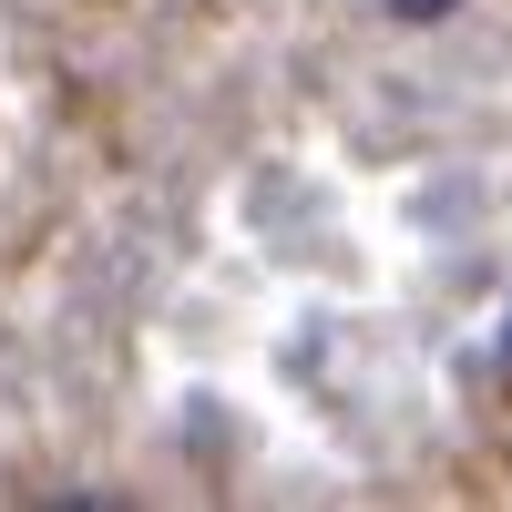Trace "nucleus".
Here are the masks:
<instances>
[{"label": "nucleus", "mask_w": 512, "mask_h": 512, "mask_svg": "<svg viewBox=\"0 0 512 512\" xmlns=\"http://www.w3.org/2000/svg\"><path fill=\"white\" fill-rule=\"evenodd\" d=\"M410 11H441V0H410Z\"/></svg>", "instance_id": "f257e3e1"}]
</instances>
